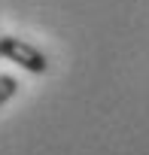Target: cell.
<instances>
[{
	"instance_id": "cell-1",
	"label": "cell",
	"mask_w": 149,
	"mask_h": 155,
	"mask_svg": "<svg viewBox=\"0 0 149 155\" xmlns=\"http://www.w3.org/2000/svg\"><path fill=\"white\" fill-rule=\"evenodd\" d=\"M0 52H3L6 61L18 64V67L28 70V73H46V70H49V58H46L34 43H28V40H22V37H0Z\"/></svg>"
},
{
	"instance_id": "cell-2",
	"label": "cell",
	"mask_w": 149,
	"mask_h": 155,
	"mask_svg": "<svg viewBox=\"0 0 149 155\" xmlns=\"http://www.w3.org/2000/svg\"><path fill=\"white\" fill-rule=\"evenodd\" d=\"M15 91H18V82L12 79V76L0 73V107H3L6 101H12V97H15Z\"/></svg>"
},
{
	"instance_id": "cell-3",
	"label": "cell",
	"mask_w": 149,
	"mask_h": 155,
	"mask_svg": "<svg viewBox=\"0 0 149 155\" xmlns=\"http://www.w3.org/2000/svg\"><path fill=\"white\" fill-rule=\"evenodd\" d=\"M0 58H3V52H0Z\"/></svg>"
}]
</instances>
